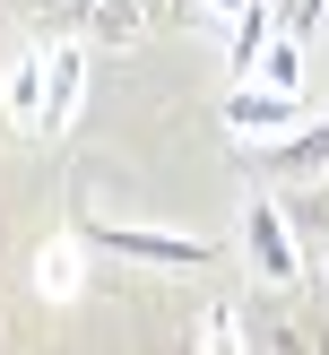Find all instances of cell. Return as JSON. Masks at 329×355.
<instances>
[{
	"instance_id": "7c38bea8",
	"label": "cell",
	"mask_w": 329,
	"mask_h": 355,
	"mask_svg": "<svg viewBox=\"0 0 329 355\" xmlns=\"http://www.w3.org/2000/svg\"><path fill=\"white\" fill-rule=\"evenodd\" d=\"M303 260H312V277L329 286V234H312V252H303Z\"/></svg>"
},
{
	"instance_id": "ba28073f",
	"label": "cell",
	"mask_w": 329,
	"mask_h": 355,
	"mask_svg": "<svg viewBox=\"0 0 329 355\" xmlns=\"http://www.w3.org/2000/svg\"><path fill=\"white\" fill-rule=\"evenodd\" d=\"M0 113H9V130L44 139V52H35V44L0 69Z\"/></svg>"
},
{
	"instance_id": "8fae6325",
	"label": "cell",
	"mask_w": 329,
	"mask_h": 355,
	"mask_svg": "<svg viewBox=\"0 0 329 355\" xmlns=\"http://www.w3.org/2000/svg\"><path fill=\"white\" fill-rule=\"evenodd\" d=\"M199 347H217V355L251 347V329H242V312H234V304H217V312H208V321H199Z\"/></svg>"
},
{
	"instance_id": "3957f363",
	"label": "cell",
	"mask_w": 329,
	"mask_h": 355,
	"mask_svg": "<svg viewBox=\"0 0 329 355\" xmlns=\"http://www.w3.org/2000/svg\"><path fill=\"white\" fill-rule=\"evenodd\" d=\"M217 113H225L234 139H286L294 121H312V104L294 96V87H251V78H242V87H225Z\"/></svg>"
},
{
	"instance_id": "7a4b0ae2",
	"label": "cell",
	"mask_w": 329,
	"mask_h": 355,
	"mask_svg": "<svg viewBox=\"0 0 329 355\" xmlns=\"http://www.w3.org/2000/svg\"><path fill=\"white\" fill-rule=\"evenodd\" d=\"M242 260H251L260 286H277V295L312 277V260H303V243H294V225H286L277 200H251V208H242Z\"/></svg>"
},
{
	"instance_id": "6da1fadb",
	"label": "cell",
	"mask_w": 329,
	"mask_h": 355,
	"mask_svg": "<svg viewBox=\"0 0 329 355\" xmlns=\"http://www.w3.org/2000/svg\"><path fill=\"white\" fill-rule=\"evenodd\" d=\"M96 252H121L139 260V269H208L217 260V243L208 234H173V225H78Z\"/></svg>"
},
{
	"instance_id": "5b68a950",
	"label": "cell",
	"mask_w": 329,
	"mask_h": 355,
	"mask_svg": "<svg viewBox=\"0 0 329 355\" xmlns=\"http://www.w3.org/2000/svg\"><path fill=\"white\" fill-rule=\"evenodd\" d=\"M242 165H277V173H329V121H294L286 139H234Z\"/></svg>"
},
{
	"instance_id": "9c48e42d",
	"label": "cell",
	"mask_w": 329,
	"mask_h": 355,
	"mask_svg": "<svg viewBox=\"0 0 329 355\" xmlns=\"http://www.w3.org/2000/svg\"><path fill=\"white\" fill-rule=\"evenodd\" d=\"M269 35H277V0H251V9H234V35H225V78H234V87L260 69Z\"/></svg>"
},
{
	"instance_id": "277c9868",
	"label": "cell",
	"mask_w": 329,
	"mask_h": 355,
	"mask_svg": "<svg viewBox=\"0 0 329 355\" xmlns=\"http://www.w3.org/2000/svg\"><path fill=\"white\" fill-rule=\"evenodd\" d=\"M35 9L78 17L96 44H139V35H148V17H156V0H35Z\"/></svg>"
},
{
	"instance_id": "52a82bcc",
	"label": "cell",
	"mask_w": 329,
	"mask_h": 355,
	"mask_svg": "<svg viewBox=\"0 0 329 355\" xmlns=\"http://www.w3.org/2000/svg\"><path fill=\"white\" fill-rule=\"evenodd\" d=\"M87 252H96L87 234H52L44 252H35V295H44V304H78L87 295Z\"/></svg>"
},
{
	"instance_id": "30bf717a",
	"label": "cell",
	"mask_w": 329,
	"mask_h": 355,
	"mask_svg": "<svg viewBox=\"0 0 329 355\" xmlns=\"http://www.w3.org/2000/svg\"><path fill=\"white\" fill-rule=\"evenodd\" d=\"M260 87H294V96H303V35H286V26L269 35V52H260Z\"/></svg>"
},
{
	"instance_id": "8992f818",
	"label": "cell",
	"mask_w": 329,
	"mask_h": 355,
	"mask_svg": "<svg viewBox=\"0 0 329 355\" xmlns=\"http://www.w3.org/2000/svg\"><path fill=\"white\" fill-rule=\"evenodd\" d=\"M78 96H87V44H52L44 52V139H61L78 121Z\"/></svg>"
}]
</instances>
